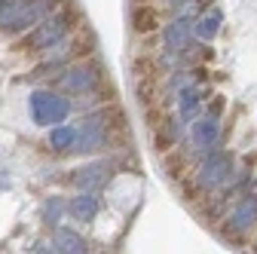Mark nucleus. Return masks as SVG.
<instances>
[{"mask_svg":"<svg viewBox=\"0 0 257 254\" xmlns=\"http://www.w3.org/2000/svg\"><path fill=\"white\" fill-rule=\"evenodd\" d=\"M74 16L77 13H55V16H43L34 28L25 31V37L16 43L19 55H34V52H46L52 46H58L64 37L74 31Z\"/></svg>","mask_w":257,"mask_h":254,"instance_id":"f257e3e1","label":"nucleus"},{"mask_svg":"<svg viewBox=\"0 0 257 254\" xmlns=\"http://www.w3.org/2000/svg\"><path fill=\"white\" fill-rule=\"evenodd\" d=\"M55 80H58V89H61V92L92 95V92H98V86L104 83V71L95 65V61H80V65L64 68Z\"/></svg>","mask_w":257,"mask_h":254,"instance_id":"f03ea898","label":"nucleus"},{"mask_svg":"<svg viewBox=\"0 0 257 254\" xmlns=\"http://www.w3.org/2000/svg\"><path fill=\"white\" fill-rule=\"evenodd\" d=\"M236 175V166H233V156L227 150H214L211 156L199 163V169L193 172V181H196L202 190H217L223 184H230Z\"/></svg>","mask_w":257,"mask_h":254,"instance_id":"7ed1b4c3","label":"nucleus"},{"mask_svg":"<svg viewBox=\"0 0 257 254\" xmlns=\"http://www.w3.org/2000/svg\"><path fill=\"white\" fill-rule=\"evenodd\" d=\"M31 101H34V104H31V113H34V119H37L40 125L55 122V119H61V116H68V110H71L68 101L58 98V95H49V92H37Z\"/></svg>","mask_w":257,"mask_h":254,"instance_id":"20e7f679","label":"nucleus"},{"mask_svg":"<svg viewBox=\"0 0 257 254\" xmlns=\"http://www.w3.org/2000/svg\"><path fill=\"white\" fill-rule=\"evenodd\" d=\"M227 224H230V236H242L257 224V193H245L236 208L227 214Z\"/></svg>","mask_w":257,"mask_h":254,"instance_id":"39448f33","label":"nucleus"},{"mask_svg":"<svg viewBox=\"0 0 257 254\" xmlns=\"http://www.w3.org/2000/svg\"><path fill=\"white\" fill-rule=\"evenodd\" d=\"M193 43V22L187 19V16H181V19H175L172 25H166L163 28V46L166 49H187Z\"/></svg>","mask_w":257,"mask_h":254,"instance_id":"423d86ee","label":"nucleus"},{"mask_svg":"<svg viewBox=\"0 0 257 254\" xmlns=\"http://www.w3.org/2000/svg\"><path fill=\"white\" fill-rule=\"evenodd\" d=\"M107 166L104 163H95V166H86V169H77L74 172V178H71V184L74 187H80V190H98V187H104L107 184Z\"/></svg>","mask_w":257,"mask_h":254,"instance_id":"0eeeda50","label":"nucleus"},{"mask_svg":"<svg viewBox=\"0 0 257 254\" xmlns=\"http://www.w3.org/2000/svg\"><path fill=\"white\" fill-rule=\"evenodd\" d=\"M220 138V125H217V116H205L199 122H193V144L202 147V150H214Z\"/></svg>","mask_w":257,"mask_h":254,"instance_id":"6e6552de","label":"nucleus"},{"mask_svg":"<svg viewBox=\"0 0 257 254\" xmlns=\"http://www.w3.org/2000/svg\"><path fill=\"white\" fill-rule=\"evenodd\" d=\"M132 25H135V34H153V31H159L163 28V16L156 13V7H147V4H141V7H135V13H132Z\"/></svg>","mask_w":257,"mask_h":254,"instance_id":"1a4fd4ad","label":"nucleus"},{"mask_svg":"<svg viewBox=\"0 0 257 254\" xmlns=\"http://www.w3.org/2000/svg\"><path fill=\"white\" fill-rule=\"evenodd\" d=\"M163 169L172 181H184L190 178V160H187V153L184 150H166L163 153Z\"/></svg>","mask_w":257,"mask_h":254,"instance_id":"9d476101","label":"nucleus"},{"mask_svg":"<svg viewBox=\"0 0 257 254\" xmlns=\"http://www.w3.org/2000/svg\"><path fill=\"white\" fill-rule=\"evenodd\" d=\"M135 95L144 107L156 104L159 101V74H144V77H135Z\"/></svg>","mask_w":257,"mask_h":254,"instance_id":"9b49d317","label":"nucleus"},{"mask_svg":"<svg viewBox=\"0 0 257 254\" xmlns=\"http://www.w3.org/2000/svg\"><path fill=\"white\" fill-rule=\"evenodd\" d=\"M71 214L77 217V220H92L95 217V211H98V196L92 193V190H83L80 196H74L71 199Z\"/></svg>","mask_w":257,"mask_h":254,"instance_id":"f8f14e48","label":"nucleus"},{"mask_svg":"<svg viewBox=\"0 0 257 254\" xmlns=\"http://www.w3.org/2000/svg\"><path fill=\"white\" fill-rule=\"evenodd\" d=\"M178 107H181V119H193L199 113V101H202V95H199V89L196 86H181V92H178Z\"/></svg>","mask_w":257,"mask_h":254,"instance_id":"ddd939ff","label":"nucleus"},{"mask_svg":"<svg viewBox=\"0 0 257 254\" xmlns=\"http://www.w3.org/2000/svg\"><path fill=\"white\" fill-rule=\"evenodd\" d=\"M31 0H0V31H7L25 10Z\"/></svg>","mask_w":257,"mask_h":254,"instance_id":"4468645a","label":"nucleus"},{"mask_svg":"<svg viewBox=\"0 0 257 254\" xmlns=\"http://www.w3.org/2000/svg\"><path fill=\"white\" fill-rule=\"evenodd\" d=\"M217 28H220V13H205L199 22H193V34H196L199 40H211L217 34Z\"/></svg>","mask_w":257,"mask_h":254,"instance_id":"2eb2a0df","label":"nucleus"},{"mask_svg":"<svg viewBox=\"0 0 257 254\" xmlns=\"http://www.w3.org/2000/svg\"><path fill=\"white\" fill-rule=\"evenodd\" d=\"M52 245H55V251H89L86 242L77 233H68V230H58L52 236Z\"/></svg>","mask_w":257,"mask_h":254,"instance_id":"dca6fc26","label":"nucleus"},{"mask_svg":"<svg viewBox=\"0 0 257 254\" xmlns=\"http://www.w3.org/2000/svg\"><path fill=\"white\" fill-rule=\"evenodd\" d=\"M52 144L61 150V153H74V144H77V129L74 125H58V129L52 132Z\"/></svg>","mask_w":257,"mask_h":254,"instance_id":"f3484780","label":"nucleus"},{"mask_svg":"<svg viewBox=\"0 0 257 254\" xmlns=\"http://www.w3.org/2000/svg\"><path fill=\"white\" fill-rule=\"evenodd\" d=\"M64 208V202H58V199H49L46 205H43V217L49 220V224H55V217H58V211Z\"/></svg>","mask_w":257,"mask_h":254,"instance_id":"a211bd4d","label":"nucleus"}]
</instances>
